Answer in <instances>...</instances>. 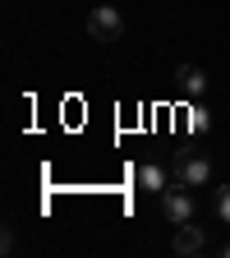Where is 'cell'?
Wrapping results in <instances>:
<instances>
[{
	"instance_id": "2",
	"label": "cell",
	"mask_w": 230,
	"mask_h": 258,
	"mask_svg": "<svg viewBox=\"0 0 230 258\" xmlns=\"http://www.w3.org/2000/svg\"><path fill=\"white\" fill-rule=\"evenodd\" d=\"M161 212H166V221L171 226H184V221H193V194H189V184H171L166 194H161Z\"/></svg>"
},
{
	"instance_id": "8",
	"label": "cell",
	"mask_w": 230,
	"mask_h": 258,
	"mask_svg": "<svg viewBox=\"0 0 230 258\" xmlns=\"http://www.w3.org/2000/svg\"><path fill=\"white\" fill-rule=\"evenodd\" d=\"M207 124H212V120H207L203 106H193V111H189V129H193V134H207Z\"/></svg>"
},
{
	"instance_id": "9",
	"label": "cell",
	"mask_w": 230,
	"mask_h": 258,
	"mask_svg": "<svg viewBox=\"0 0 230 258\" xmlns=\"http://www.w3.org/2000/svg\"><path fill=\"white\" fill-rule=\"evenodd\" d=\"M221 253H225V258H230V244H225V249H221Z\"/></svg>"
},
{
	"instance_id": "4",
	"label": "cell",
	"mask_w": 230,
	"mask_h": 258,
	"mask_svg": "<svg viewBox=\"0 0 230 258\" xmlns=\"http://www.w3.org/2000/svg\"><path fill=\"white\" fill-rule=\"evenodd\" d=\"M171 249L175 253H184V258H198V253H207V231L203 226H175V240H171Z\"/></svg>"
},
{
	"instance_id": "6",
	"label": "cell",
	"mask_w": 230,
	"mask_h": 258,
	"mask_svg": "<svg viewBox=\"0 0 230 258\" xmlns=\"http://www.w3.org/2000/svg\"><path fill=\"white\" fill-rule=\"evenodd\" d=\"M171 184H175V180H171V166H161V161H143V166H138V189H147V194H157V199H161Z\"/></svg>"
},
{
	"instance_id": "7",
	"label": "cell",
	"mask_w": 230,
	"mask_h": 258,
	"mask_svg": "<svg viewBox=\"0 0 230 258\" xmlns=\"http://www.w3.org/2000/svg\"><path fill=\"white\" fill-rule=\"evenodd\" d=\"M212 212H216L221 226H230V184H216L212 189Z\"/></svg>"
},
{
	"instance_id": "3",
	"label": "cell",
	"mask_w": 230,
	"mask_h": 258,
	"mask_svg": "<svg viewBox=\"0 0 230 258\" xmlns=\"http://www.w3.org/2000/svg\"><path fill=\"white\" fill-rule=\"evenodd\" d=\"M175 180L189 189H207L212 184V161L207 157H180L175 161Z\"/></svg>"
},
{
	"instance_id": "1",
	"label": "cell",
	"mask_w": 230,
	"mask_h": 258,
	"mask_svg": "<svg viewBox=\"0 0 230 258\" xmlns=\"http://www.w3.org/2000/svg\"><path fill=\"white\" fill-rule=\"evenodd\" d=\"M88 37L92 42H120L124 37V14L115 5H97L88 14Z\"/></svg>"
},
{
	"instance_id": "5",
	"label": "cell",
	"mask_w": 230,
	"mask_h": 258,
	"mask_svg": "<svg viewBox=\"0 0 230 258\" xmlns=\"http://www.w3.org/2000/svg\"><path fill=\"white\" fill-rule=\"evenodd\" d=\"M175 88H180V97H189V102H203L207 74L198 70V64H180V70H175Z\"/></svg>"
}]
</instances>
